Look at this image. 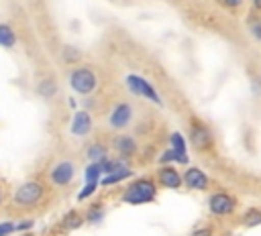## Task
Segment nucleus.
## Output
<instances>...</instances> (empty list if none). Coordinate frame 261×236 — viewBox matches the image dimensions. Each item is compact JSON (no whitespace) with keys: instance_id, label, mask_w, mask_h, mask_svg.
I'll return each instance as SVG.
<instances>
[{"instance_id":"obj_12","label":"nucleus","mask_w":261,"mask_h":236,"mask_svg":"<svg viewBox=\"0 0 261 236\" xmlns=\"http://www.w3.org/2000/svg\"><path fill=\"white\" fill-rule=\"evenodd\" d=\"M181 181H184V187H188L190 191H206L210 187V177L200 167H188L181 173Z\"/></svg>"},{"instance_id":"obj_28","label":"nucleus","mask_w":261,"mask_h":236,"mask_svg":"<svg viewBox=\"0 0 261 236\" xmlns=\"http://www.w3.org/2000/svg\"><path fill=\"white\" fill-rule=\"evenodd\" d=\"M35 226V220H18V222H14V228H16V232H29L31 228Z\"/></svg>"},{"instance_id":"obj_35","label":"nucleus","mask_w":261,"mask_h":236,"mask_svg":"<svg viewBox=\"0 0 261 236\" xmlns=\"http://www.w3.org/2000/svg\"><path fill=\"white\" fill-rule=\"evenodd\" d=\"M22 236H35V234H31V232H29V234H22Z\"/></svg>"},{"instance_id":"obj_32","label":"nucleus","mask_w":261,"mask_h":236,"mask_svg":"<svg viewBox=\"0 0 261 236\" xmlns=\"http://www.w3.org/2000/svg\"><path fill=\"white\" fill-rule=\"evenodd\" d=\"M67 106H69L71 110H77V100H75V98H69V100H67Z\"/></svg>"},{"instance_id":"obj_25","label":"nucleus","mask_w":261,"mask_h":236,"mask_svg":"<svg viewBox=\"0 0 261 236\" xmlns=\"http://www.w3.org/2000/svg\"><path fill=\"white\" fill-rule=\"evenodd\" d=\"M98 185H100V183H84L82 189L77 191V197H75V199H77V201H86V199H90V197L96 193Z\"/></svg>"},{"instance_id":"obj_8","label":"nucleus","mask_w":261,"mask_h":236,"mask_svg":"<svg viewBox=\"0 0 261 236\" xmlns=\"http://www.w3.org/2000/svg\"><path fill=\"white\" fill-rule=\"evenodd\" d=\"M133 120H135V110H133V106L128 102L114 104V108L108 114V126L112 130H118V132H122L124 128H128L133 124Z\"/></svg>"},{"instance_id":"obj_16","label":"nucleus","mask_w":261,"mask_h":236,"mask_svg":"<svg viewBox=\"0 0 261 236\" xmlns=\"http://www.w3.org/2000/svg\"><path fill=\"white\" fill-rule=\"evenodd\" d=\"M190 157L188 155H177L173 149H163L161 155L157 157V165H188Z\"/></svg>"},{"instance_id":"obj_19","label":"nucleus","mask_w":261,"mask_h":236,"mask_svg":"<svg viewBox=\"0 0 261 236\" xmlns=\"http://www.w3.org/2000/svg\"><path fill=\"white\" fill-rule=\"evenodd\" d=\"M98 163H100V169H102V175H108V173H114V171H120V169H128V167H130L126 159H120V157H116V159H112L110 155H108L106 159H102V161H98Z\"/></svg>"},{"instance_id":"obj_17","label":"nucleus","mask_w":261,"mask_h":236,"mask_svg":"<svg viewBox=\"0 0 261 236\" xmlns=\"http://www.w3.org/2000/svg\"><path fill=\"white\" fill-rule=\"evenodd\" d=\"M57 92H59V85H57V81H55L51 75L39 79V83H37V94H39L41 98L51 100V98L57 96Z\"/></svg>"},{"instance_id":"obj_33","label":"nucleus","mask_w":261,"mask_h":236,"mask_svg":"<svg viewBox=\"0 0 261 236\" xmlns=\"http://www.w3.org/2000/svg\"><path fill=\"white\" fill-rule=\"evenodd\" d=\"M253 8L255 10H261V0H253Z\"/></svg>"},{"instance_id":"obj_11","label":"nucleus","mask_w":261,"mask_h":236,"mask_svg":"<svg viewBox=\"0 0 261 236\" xmlns=\"http://www.w3.org/2000/svg\"><path fill=\"white\" fill-rule=\"evenodd\" d=\"M155 179H157V187H165V189L184 187L181 173L177 171L175 165H159L157 171H155Z\"/></svg>"},{"instance_id":"obj_26","label":"nucleus","mask_w":261,"mask_h":236,"mask_svg":"<svg viewBox=\"0 0 261 236\" xmlns=\"http://www.w3.org/2000/svg\"><path fill=\"white\" fill-rule=\"evenodd\" d=\"M190 236H214V228L210 224H202L190 232Z\"/></svg>"},{"instance_id":"obj_24","label":"nucleus","mask_w":261,"mask_h":236,"mask_svg":"<svg viewBox=\"0 0 261 236\" xmlns=\"http://www.w3.org/2000/svg\"><path fill=\"white\" fill-rule=\"evenodd\" d=\"M100 177H102V169H100V163H88L86 169H84V183H100Z\"/></svg>"},{"instance_id":"obj_2","label":"nucleus","mask_w":261,"mask_h":236,"mask_svg":"<svg viewBox=\"0 0 261 236\" xmlns=\"http://www.w3.org/2000/svg\"><path fill=\"white\" fill-rule=\"evenodd\" d=\"M45 197V185L39 179H27L22 181L14 193H12V205L20 210H31L37 208Z\"/></svg>"},{"instance_id":"obj_10","label":"nucleus","mask_w":261,"mask_h":236,"mask_svg":"<svg viewBox=\"0 0 261 236\" xmlns=\"http://www.w3.org/2000/svg\"><path fill=\"white\" fill-rule=\"evenodd\" d=\"M112 151L116 153V157L120 159H133L137 153H139V142L133 134H126V132H120V134H114L112 142H110Z\"/></svg>"},{"instance_id":"obj_34","label":"nucleus","mask_w":261,"mask_h":236,"mask_svg":"<svg viewBox=\"0 0 261 236\" xmlns=\"http://www.w3.org/2000/svg\"><path fill=\"white\" fill-rule=\"evenodd\" d=\"M2 201H4V193H2V187H0V205H2Z\"/></svg>"},{"instance_id":"obj_6","label":"nucleus","mask_w":261,"mask_h":236,"mask_svg":"<svg viewBox=\"0 0 261 236\" xmlns=\"http://www.w3.org/2000/svg\"><path fill=\"white\" fill-rule=\"evenodd\" d=\"M75 173H77L75 161H71V159H59V161H55V163L51 165V169H49V183H51L53 187L63 189V187H67V185L73 181Z\"/></svg>"},{"instance_id":"obj_15","label":"nucleus","mask_w":261,"mask_h":236,"mask_svg":"<svg viewBox=\"0 0 261 236\" xmlns=\"http://www.w3.org/2000/svg\"><path fill=\"white\" fill-rule=\"evenodd\" d=\"M104 218H106V205H104L102 201H94V203H90L88 210H86V214H84V220H86L88 224H92V226L102 224Z\"/></svg>"},{"instance_id":"obj_20","label":"nucleus","mask_w":261,"mask_h":236,"mask_svg":"<svg viewBox=\"0 0 261 236\" xmlns=\"http://www.w3.org/2000/svg\"><path fill=\"white\" fill-rule=\"evenodd\" d=\"M16 41H18V37H16L14 28L6 22H0V47L2 49H12L16 45Z\"/></svg>"},{"instance_id":"obj_18","label":"nucleus","mask_w":261,"mask_h":236,"mask_svg":"<svg viewBox=\"0 0 261 236\" xmlns=\"http://www.w3.org/2000/svg\"><path fill=\"white\" fill-rule=\"evenodd\" d=\"M108 155H110L108 144H104L102 140H94V142H90V144L86 146V157H88V161H92V163H98V161L106 159Z\"/></svg>"},{"instance_id":"obj_3","label":"nucleus","mask_w":261,"mask_h":236,"mask_svg":"<svg viewBox=\"0 0 261 236\" xmlns=\"http://www.w3.org/2000/svg\"><path fill=\"white\" fill-rule=\"evenodd\" d=\"M69 87L80 96H90L98 90V75L90 65H75L69 71Z\"/></svg>"},{"instance_id":"obj_7","label":"nucleus","mask_w":261,"mask_h":236,"mask_svg":"<svg viewBox=\"0 0 261 236\" xmlns=\"http://www.w3.org/2000/svg\"><path fill=\"white\" fill-rule=\"evenodd\" d=\"M188 138H190V144L196 151H210L214 146V134H212V130L208 128V124H204L198 118H190Z\"/></svg>"},{"instance_id":"obj_22","label":"nucleus","mask_w":261,"mask_h":236,"mask_svg":"<svg viewBox=\"0 0 261 236\" xmlns=\"http://www.w3.org/2000/svg\"><path fill=\"white\" fill-rule=\"evenodd\" d=\"M61 61L67 65H75L82 61V51L73 45H63L61 47Z\"/></svg>"},{"instance_id":"obj_23","label":"nucleus","mask_w":261,"mask_h":236,"mask_svg":"<svg viewBox=\"0 0 261 236\" xmlns=\"http://www.w3.org/2000/svg\"><path fill=\"white\" fill-rule=\"evenodd\" d=\"M169 149H173L177 155H188V140L184 138L181 132L173 130V132L169 134Z\"/></svg>"},{"instance_id":"obj_29","label":"nucleus","mask_w":261,"mask_h":236,"mask_svg":"<svg viewBox=\"0 0 261 236\" xmlns=\"http://www.w3.org/2000/svg\"><path fill=\"white\" fill-rule=\"evenodd\" d=\"M251 90H253L255 96L261 94V75H253V77H251Z\"/></svg>"},{"instance_id":"obj_5","label":"nucleus","mask_w":261,"mask_h":236,"mask_svg":"<svg viewBox=\"0 0 261 236\" xmlns=\"http://www.w3.org/2000/svg\"><path fill=\"white\" fill-rule=\"evenodd\" d=\"M206 208L214 218H226V216H232L237 212L239 199H237V195H232L224 189H218V191H212L208 195Z\"/></svg>"},{"instance_id":"obj_31","label":"nucleus","mask_w":261,"mask_h":236,"mask_svg":"<svg viewBox=\"0 0 261 236\" xmlns=\"http://www.w3.org/2000/svg\"><path fill=\"white\" fill-rule=\"evenodd\" d=\"M222 4H224V6H228V8H237V6H241V4H243V0H222Z\"/></svg>"},{"instance_id":"obj_21","label":"nucleus","mask_w":261,"mask_h":236,"mask_svg":"<svg viewBox=\"0 0 261 236\" xmlns=\"http://www.w3.org/2000/svg\"><path fill=\"white\" fill-rule=\"evenodd\" d=\"M241 224L245 228H257L261 226V210L259 208H247L241 216Z\"/></svg>"},{"instance_id":"obj_9","label":"nucleus","mask_w":261,"mask_h":236,"mask_svg":"<svg viewBox=\"0 0 261 236\" xmlns=\"http://www.w3.org/2000/svg\"><path fill=\"white\" fill-rule=\"evenodd\" d=\"M94 128V118L90 110H73L69 120V134L75 138H86Z\"/></svg>"},{"instance_id":"obj_30","label":"nucleus","mask_w":261,"mask_h":236,"mask_svg":"<svg viewBox=\"0 0 261 236\" xmlns=\"http://www.w3.org/2000/svg\"><path fill=\"white\" fill-rule=\"evenodd\" d=\"M249 31H251V35H253L257 41H261V22H251Z\"/></svg>"},{"instance_id":"obj_1","label":"nucleus","mask_w":261,"mask_h":236,"mask_svg":"<svg viewBox=\"0 0 261 236\" xmlns=\"http://www.w3.org/2000/svg\"><path fill=\"white\" fill-rule=\"evenodd\" d=\"M157 199V183L151 177H133L120 193V201L128 205H145Z\"/></svg>"},{"instance_id":"obj_4","label":"nucleus","mask_w":261,"mask_h":236,"mask_svg":"<svg viewBox=\"0 0 261 236\" xmlns=\"http://www.w3.org/2000/svg\"><path fill=\"white\" fill-rule=\"evenodd\" d=\"M124 85L128 87V92H130L133 96L143 98V100H147V102H151V104H155V106H163L161 94L157 92V87H155L147 77H143V75H139V73H128V75L124 77Z\"/></svg>"},{"instance_id":"obj_27","label":"nucleus","mask_w":261,"mask_h":236,"mask_svg":"<svg viewBox=\"0 0 261 236\" xmlns=\"http://www.w3.org/2000/svg\"><path fill=\"white\" fill-rule=\"evenodd\" d=\"M14 232H16V228H14L12 220H2L0 222V236H12Z\"/></svg>"},{"instance_id":"obj_13","label":"nucleus","mask_w":261,"mask_h":236,"mask_svg":"<svg viewBox=\"0 0 261 236\" xmlns=\"http://www.w3.org/2000/svg\"><path fill=\"white\" fill-rule=\"evenodd\" d=\"M84 224H86L84 216H82L77 210H69V212H65V214L61 216V220H59L57 228H59L61 232H73V230L82 228Z\"/></svg>"},{"instance_id":"obj_14","label":"nucleus","mask_w":261,"mask_h":236,"mask_svg":"<svg viewBox=\"0 0 261 236\" xmlns=\"http://www.w3.org/2000/svg\"><path fill=\"white\" fill-rule=\"evenodd\" d=\"M135 177L133 169H120V171H114V173H108V175H102L100 177V185L102 187H112L116 183H124V181H130Z\"/></svg>"}]
</instances>
